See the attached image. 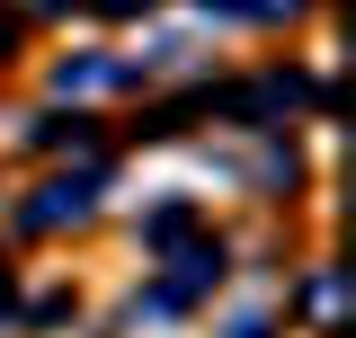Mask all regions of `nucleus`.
Instances as JSON below:
<instances>
[{"label": "nucleus", "instance_id": "6", "mask_svg": "<svg viewBox=\"0 0 356 338\" xmlns=\"http://www.w3.org/2000/svg\"><path fill=\"white\" fill-rule=\"evenodd\" d=\"M232 338H267V321H241V330H232Z\"/></svg>", "mask_w": 356, "mask_h": 338}, {"label": "nucleus", "instance_id": "2", "mask_svg": "<svg viewBox=\"0 0 356 338\" xmlns=\"http://www.w3.org/2000/svg\"><path fill=\"white\" fill-rule=\"evenodd\" d=\"M170 267H178V276H170V285H161V294H152V312H178V303H187V294H205V285H214V276H222V250H214V241H196V250H178Z\"/></svg>", "mask_w": 356, "mask_h": 338}, {"label": "nucleus", "instance_id": "8", "mask_svg": "<svg viewBox=\"0 0 356 338\" xmlns=\"http://www.w3.org/2000/svg\"><path fill=\"white\" fill-rule=\"evenodd\" d=\"M0 312H9V267H0Z\"/></svg>", "mask_w": 356, "mask_h": 338}, {"label": "nucleus", "instance_id": "3", "mask_svg": "<svg viewBox=\"0 0 356 338\" xmlns=\"http://www.w3.org/2000/svg\"><path fill=\"white\" fill-rule=\"evenodd\" d=\"M187 232H196V205H161L152 223H143V241H152V250H178Z\"/></svg>", "mask_w": 356, "mask_h": 338}, {"label": "nucleus", "instance_id": "1", "mask_svg": "<svg viewBox=\"0 0 356 338\" xmlns=\"http://www.w3.org/2000/svg\"><path fill=\"white\" fill-rule=\"evenodd\" d=\"M89 196H98V178H54V187H36V196H27V214H18V223H27V232L81 223V214H89Z\"/></svg>", "mask_w": 356, "mask_h": 338}, {"label": "nucleus", "instance_id": "7", "mask_svg": "<svg viewBox=\"0 0 356 338\" xmlns=\"http://www.w3.org/2000/svg\"><path fill=\"white\" fill-rule=\"evenodd\" d=\"M9 36H18V18H9V9H0V45H9Z\"/></svg>", "mask_w": 356, "mask_h": 338}, {"label": "nucleus", "instance_id": "5", "mask_svg": "<svg viewBox=\"0 0 356 338\" xmlns=\"http://www.w3.org/2000/svg\"><path fill=\"white\" fill-rule=\"evenodd\" d=\"M89 9H107V18H134V9H152V0H89Z\"/></svg>", "mask_w": 356, "mask_h": 338}, {"label": "nucleus", "instance_id": "4", "mask_svg": "<svg viewBox=\"0 0 356 338\" xmlns=\"http://www.w3.org/2000/svg\"><path fill=\"white\" fill-rule=\"evenodd\" d=\"M54 81H63V89H116V81H134V72H125V63H63Z\"/></svg>", "mask_w": 356, "mask_h": 338}, {"label": "nucleus", "instance_id": "9", "mask_svg": "<svg viewBox=\"0 0 356 338\" xmlns=\"http://www.w3.org/2000/svg\"><path fill=\"white\" fill-rule=\"evenodd\" d=\"M36 9H63V0H36Z\"/></svg>", "mask_w": 356, "mask_h": 338}]
</instances>
